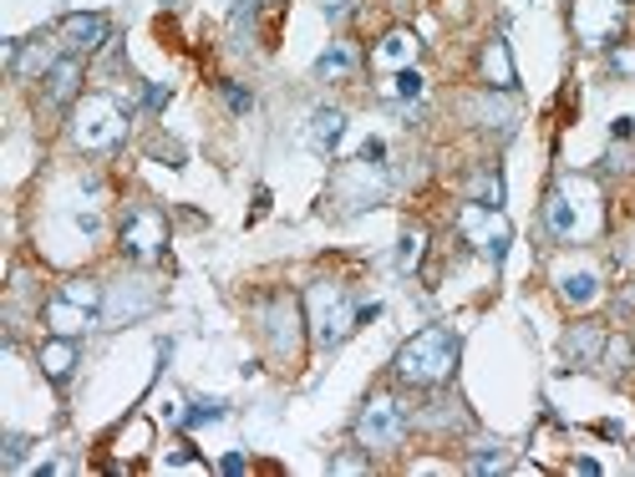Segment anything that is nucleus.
Listing matches in <instances>:
<instances>
[{"instance_id":"nucleus-1","label":"nucleus","mask_w":635,"mask_h":477,"mask_svg":"<svg viewBox=\"0 0 635 477\" xmlns=\"http://www.w3.org/2000/svg\"><path fill=\"white\" fill-rule=\"evenodd\" d=\"M453 371H458V335L447 326L417 330L412 341L397 351V360H392V376H397L402 387H417V391L447 387Z\"/></svg>"},{"instance_id":"nucleus-2","label":"nucleus","mask_w":635,"mask_h":477,"mask_svg":"<svg viewBox=\"0 0 635 477\" xmlns=\"http://www.w3.org/2000/svg\"><path fill=\"white\" fill-rule=\"evenodd\" d=\"M544 224H549V234L564 238V244L595 238L600 229H606V204H600V188H595L590 179H579V173L560 179V188H554V194H549V204H544Z\"/></svg>"},{"instance_id":"nucleus-3","label":"nucleus","mask_w":635,"mask_h":477,"mask_svg":"<svg viewBox=\"0 0 635 477\" xmlns=\"http://www.w3.org/2000/svg\"><path fill=\"white\" fill-rule=\"evenodd\" d=\"M128 137V112L118 107V97L107 91H92V97H76L72 107V143L82 152H112Z\"/></svg>"},{"instance_id":"nucleus-4","label":"nucleus","mask_w":635,"mask_h":477,"mask_svg":"<svg viewBox=\"0 0 635 477\" xmlns=\"http://www.w3.org/2000/svg\"><path fill=\"white\" fill-rule=\"evenodd\" d=\"M305 320H311L315 345H325V351H331V345H340L356 326H361V310L351 305L346 284H336V280H315L311 290H305Z\"/></svg>"},{"instance_id":"nucleus-5","label":"nucleus","mask_w":635,"mask_h":477,"mask_svg":"<svg viewBox=\"0 0 635 477\" xmlns=\"http://www.w3.org/2000/svg\"><path fill=\"white\" fill-rule=\"evenodd\" d=\"M407 427H412V417L397 396H371L356 417V442H361V452H397L407 442Z\"/></svg>"},{"instance_id":"nucleus-6","label":"nucleus","mask_w":635,"mask_h":477,"mask_svg":"<svg viewBox=\"0 0 635 477\" xmlns=\"http://www.w3.org/2000/svg\"><path fill=\"white\" fill-rule=\"evenodd\" d=\"M118 238H122V254L133 265H158L163 254H168V219L153 204H133V209L122 213Z\"/></svg>"},{"instance_id":"nucleus-7","label":"nucleus","mask_w":635,"mask_h":477,"mask_svg":"<svg viewBox=\"0 0 635 477\" xmlns=\"http://www.w3.org/2000/svg\"><path fill=\"white\" fill-rule=\"evenodd\" d=\"M458 234H463V244H474L478 254H488L493 265L514 244V224L503 219V209H488V204H474V198L458 209Z\"/></svg>"},{"instance_id":"nucleus-8","label":"nucleus","mask_w":635,"mask_h":477,"mask_svg":"<svg viewBox=\"0 0 635 477\" xmlns=\"http://www.w3.org/2000/svg\"><path fill=\"white\" fill-rule=\"evenodd\" d=\"M570 26L585 46H610L625 26V0H575Z\"/></svg>"},{"instance_id":"nucleus-9","label":"nucleus","mask_w":635,"mask_h":477,"mask_svg":"<svg viewBox=\"0 0 635 477\" xmlns=\"http://www.w3.org/2000/svg\"><path fill=\"white\" fill-rule=\"evenodd\" d=\"M107 36H112V26L97 11H72V15H61V26H57V46L67 57H92L97 46H107Z\"/></svg>"},{"instance_id":"nucleus-10","label":"nucleus","mask_w":635,"mask_h":477,"mask_svg":"<svg viewBox=\"0 0 635 477\" xmlns=\"http://www.w3.org/2000/svg\"><path fill=\"white\" fill-rule=\"evenodd\" d=\"M610 330L600 320H579V326L564 330V360L570 366H600V351H606Z\"/></svg>"},{"instance_id":"nucleus-11","label":"nucleus","mask_w":635,"mask_h":477,"mask_svg":"<svg viewBox=\"0 0 635 477\" xmlns=\"http://www.w3.org/2000/svg\"><path fill=\"white\" fill-rule=\"evenodd\" d=\"M417 51H422V41H417L412 30H386L382 41H376V51H371V66L376 72H407L417 61Z\"/></svg>"},{"instance_id":"nucleus-12","label":"nucleus","mask_w":635,"mask_h":477,"mask_svg":"<svg viewBox=\"0 0 635 477\" xmlns=\"http://www.w3.org/2000/svg\"><path fill=\"white\" fill-rule=\"evenodd\" d=\"M92 320H97V310H87V305L67 299L61 290L46 299V326H51V335H72V341H76V335H82Z\"/></svg>"},{"instance_id":"nucleus-13","label":"nucleus","mask_w":635,"mask_h":477,"mask_svg":"<svg viewBox=\"0 0 635 477\" xmlns=\"http://www.w3.org/2000/svg\"><path fill=\"white\" fill-rule=\"evenodd\" d=\"M478 72H483V82L493 91H514L518 87L514 57H508V41H503V36H493V41L483 46V57H478Z\"/></svg>"},{"instance_id":"nucleus-14","label":"nucleus","mask_w":635,"mask_h":477,"mask_svg":"<svg viewBox=\"0 0 635 477\" xmlns=\"http://www.w3.org/2000/svg\"><path fill=\"white\" fill-rule=\"evenodd\" d=\"M76 87H82V57H67V51H61V61L46 72V102L51 107L76 102Z\"/></svg>"},{"instance_id":"nucleus-15","label":"nucleus","mask_w":635,"mask_h":477,"mask_svg":"<svg viewBox=\"0 0 635 477\" xmlns=\"http://www.w3.org/2000/svg\"><path fill=\"white\" fill-rule=\"evenodd\" d=\"M340 137H346V112H336V107H321V112L311 118V127H305V143H311V152L331 158V152L340 148Z\"/></svg>"},{"instance_id":"nucleus-16","label":"nucleus","mask_w":635,"mask_h":477,"mask_svg":"<svg viewBox=\"0 0 635 477\" xmlns=\"http://www.w3.org/2000/svg\"><path fill=\"white\" fill-rule=\"evenodd\" d=\"M153 305H158V295H153V290L133 295V290L122 284V290H107V299H103V320H107V326H122V320H137V315H148Z\"/></svg>"},{"instance_id":"nucleus-17","label":"nucleus","mask_w":635,"mask_h":477,"mask_svg":"<svg viewBox=\"0 0 635 477\" xmlns=\"http://www.w3.org/2000/svg\"><path fill=\"white\" fill-rule=\"evenodd\" d=\"M76 366V341L72 335H51V341L41 345V371L51 376V381H67Z\"/></svg>"},{"instance_id":"nucleus-18","label":"nucleus","mask_w":635,"mask_h":477,"mask_svg":"<svg viewBox=\"0 0 635 477\" xmlns=\"http://www.w3.org/2000/svg\"><path fill=\"white\" fill-rule=\"evenodd\" d=\"M560 295H564V305H595L600 299V274L595 269H564Z\"/></svg>"},{"instance_id":"nucleus-19","label":"nucleus","mask_w":635,"mask_h":477,"mask_svg":"<svg viewBox=\"0 0 635 477\" xmlns=\"http://www.w3.org/2000/svg\"><path fill=\"white\" fill-rule=\"evenodd\" d=\"M356 72V51L346 41H336V46H325L321 51V61H315V76L321 82H346V76Z\"/></svg>"},{"instance_id":"nucleus-20","label":"nucleus","mask_w":635,"mask_h":477,"mask_svg":"<svg viewBox=\"0 0 635 477\" xmlns=\"http://www.w3.org/2000/svg\"><path fill=\"white\" fill-rule=\"evenodd\" d=\"M468 198H474V204H488V209H503V179L493 168H478L474 179H468Z\"/></svg>"},{"instance_id":"nucleus-21","label":"nucleus","mask_w":635,"mask_h":477,"mask_svg":"<svg viewBox=\"0 0 635 477\" xmlns=\"http://www.w3.org/2000/svg\"><path fill=\"white\" fill-rule=\"evenodd\" d=\"M422 254H428V229H402V244H397V269L402 274H412L422 265Z\"/></svg>"},{"instance_id":"nucleus-22","label":"nucleus","mask_w":635,"mask_h":477,"mask_svg":"<svg viewBox=\"0 0 635 477\" xmlns=\"http://www.w3.org/2000/svg\"><path fill=\"white\" fill-rule=\"evenodd\" d=\"M631 360H635V345L625 341V335H610L606 351H600V366H606L610 376H625L631 371Z\"/></svg>"},{"instance_id":"nucleus-23","label":"nucleus","mask_w":635,"mask_h":477,"mask_svg":"<svg viewBox=\"0 0 635 477\" xmlns=\"http://www.w3.org/2000/svg\"><path fill=\"white\" fill-rule=\"evenodd\" d=\"M386 91H392L397 102H417V97H422V72H417V66H407V72H392Z\"/></svg>"},{"instance_id":"nucleus-24","label":"nucleus","mask_w":635,"mask_h":477,"mask_svg":"<svg viewBox=\"0 0 635 477\" xmlns=\"http://www.w3.org/2000/svg\"><path fill=\"white\" fill-rule=\"evenodd\" d=\"M610 72L625 76V82H635V41H625V46L610 51Z\"/></svg>"},{"instance_id":"nucleus-25","label":"nucleus","mask_w":635,"mask_h":477,"mask_svg":"<svg viewBox=\"0 0 635 477\" xmlns=\"http://www.w3.org/2000/svg\"><path fill=\"white\" fill-rule=\"evenodd\" d=\"M224 417V402H193V412L183 417V427H204V421H219Z\"/></svg>"},{"instance_id":"nucleus-26","label":"nucleus","mask_w":635,"mask_h":477,"mask_svg":"<svg viewBox=\"0 0 635 477\" xmlns=\"http://www.w3.org/2000/svg\"><path fill=\"white\" fill-rule=\"evenodd\" d=\"M468 467H474V473H499V467H503V448L474 452V463H468Z\"/></svg>"},{"instance_id":"nucleus-27","label":"nucleus","mask_w":635,"mask_h":477,"mask_svg":"<svg viewBox=\"0 0 635 477\" xmlns=\"http://www.w3.org/2000/svg\"><path fill=\"white\" fill-rule=\"evenodd\" d=\"M26 448H31L26 437H5V467H21V463H26Z\"/></svg>"},{"instance_id":"nucleus-28","label":"nucleus","mask_w":635,"mask_h":477,"mask_svg":"<svg viewBox=\"0 0 635 477\" xmlns=\"http://www.w3.org/2000/svg\"><path fill=\"white\" fill-rule=\"evenodd\" d=\"M224 97H229V107H235V112H250V107H254V97L244 87H235V82H224Z\"/></svg>"},{"instance_id":"nucleus-29","label":"nucleus","mask_w":635,"mask_h":477,"mask_svg":"<svg viewBox=\"0 0 635 477\" xmlns=\"http://www.w3.org/2000/svg\"><path fill=\"white\" fill-rule=\"evenodd\" d=\"M321 11H325V21H346L356 11V0H321Z\"/></svg>"},{"instance_id":"nucleus-30","label":"nucleus","mask_w":635,"mask_h":477,"mask_svg":"<svg viewBox=\"0 0 635 477\" xmlns=\"http://www.w3.org/2000/svg\"><path fill=\"white\" fill-rule=\"evenodd\" d=\"M331 467H336V473H356V467H367V463H361V457H336Z\"/></svg>"},{"instance_id":"nucleus-31","label":"nucleus","mask_w":635,"mask_h":477,"mask_svg":"<svg viewBox=\"0 0 635 477\" xmlns=\"http://www.w3.org/2000/svg\"><path fill=\"white\" fill-rule=\"evenodd\" d=\"M575 473H585V477H595V473H600V463H595V457H579V463H575Z\"/></svg>"},{"instance_id":"nucleus-32","label":"nucleus","mask_w":635,"mask_h":477,"mask_svg":"<svg viewBox=\"0 0 635 477\" xmlns=\"http://www.w3.org/2000/svg\"><path fill=\"white\" fill-rule=\"evenodd\" d=\"M168 102V87H148V107H163Z\"/></svg>"},{"instance_id":"nucleus-33","label":"nucleus","mask_w":635,"mask_h":477,"mask_svg":"<svg viewBox=\"0 0 635 477\" xmlns=\"http://www.w3.org/2000/svg\"><path fill=\"white\" fill-rule=\"evenodd\" d=\"M631 457H635V448H631Z\"/></svg>"}]
</instances>
